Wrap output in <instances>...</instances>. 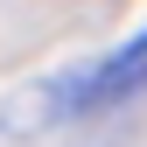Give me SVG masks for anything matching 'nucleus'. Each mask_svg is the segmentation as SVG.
Here are the masks:
<instances>
[{
	"mask_svg": "<svg viewBox=\"0 0 147 147\" xmlns=\"http://www.w3.org/2000/svg\"><path fill=\"white\" fill-rule=\"evenodd\" d=\"M140 84H147V28L126 49H112L105 63H91L84 77L56 84V98H63V119H98V112H112V105H126Z\"/></svg>",
	"mask_w": 147,
	"mask_h": 147,
	"instance_id": "1",
	"label": "nucleus"
}]
</instances>
